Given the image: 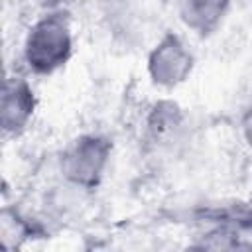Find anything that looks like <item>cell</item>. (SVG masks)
<instances>
[{
  "mask_svg": "<svg viewBox=\"0 0 252 252\" xmlns=\"http://www.w3.org/2000/svg\"><path fill=\"white\" fill-rule=\"evenodd\" d=\"M193 67L195 55L175 32H165L148 53V75L159 89L179 87L189 79Z\"/></svg>",
  "mask_w": 252,
  "mask_h": 252,
  "instance_id": "3957f363",
  "label": "cell"
},
{
  "mask_svg": "<svg viewBox=\"0 0 252 252\" xmlns=\"http://www.w3.org/2000/svg\"><path fill=\"white\" fill-rule=\"evenodd\" d=\"M37 108L35 91L30 79L22 73H8L2 85L0 124L6 136H20L33 120Z\"/></svg>",
  "mask_w": 252,
  "mask_h": 252,
  "instance_id": "277c9868",
  "label": "cell"
},
{
  "mask_svg": "<svg viewBox=\"0 0 252 252\" xmlns=\"http://www.w3.org/2000/svg\"><path fill=\"white\" fill-rule=\"evenodd\" d=\"M181 124V114L179 108L173 102H158L148 118V130L152 132V136L158 140H163L171 134H175V130Z\"/></svg>",
  "mask_w": 252,
  "mask_h": 252,
  "instance_id": "52a82bcc",
  "label": "cell"
},
{
  "mask_svg": "<svg viewBox=\"0 0 252 252\" xmlns=\"http://www.w3.org/2000/svg\"><path fill=\"white\" fill-rule=\"evenodd\" d=\"M240 130H242V138L246 140V144L252 148V106L244 112L242 120H240Z\"/></svg>",
  "mask_w": 252,
  "mask_h": 252,
  "instance_id": "ba28073f",
  "label": "cell"
},
{
  "mask_svg": "<svg viewBox=\"0 0 252 252\" xmlns=\"http://www.w3.org/2000/svg\"><path fill=\"white\" fill-rule=\"evenodd\" d=\"M33 234V226L28 217L16 209L4 207L2 211V250L18 252Z\"/></svg>",
  "mask_w": 252,
  "mask_h": 252,
  "instance_id": "8992f818",
  "label": "cell"
},
{
  "mask_svg": "<svg viewBox=\"0 0 252 252\" xmlns=\"http://www.w3.org/2000/svg\"><path fill=\"white\" fill-rule=\"evenodd\" d=\"M189 252H207V250H205V248H203L201 244H197V246H193V248H191Z\"/></svg>",
  "mask_w": 252,
  "mask_h": 252,
  "instance_id": "9c48e42d",
  "label": "cell"
},
{
  "mask_svg": "<svg viewBox=\"0 0 252 252\" xmlns=\"http://www.w3.org/2000/svg\"><path fill=\"white\" fill-rule=\"evenodd\" d=\"M230 4L209 0H187L177 4V16L181 24L199 37L213 35L224 22Z\"/></svg>",
  "mask_w": 252,
  "mask_h": 252,
  "instance_id": "5b68a950",
  "label": "cell"
},
{
  "mask_svg": "<svg viewBox=\"0 0 252 252\" xmlns=\"http://www.w3.org/2000/svg\"><path fill=\"white\" fill-rule=\"evenodd\" d=\"M75 33L65 10L55 8L39 14L28 28L22 43V61L35 77L61 71L73 57Z\"/></svg>",
  "mask_w": 252,
  "mask_h": 252,
  "instance_id": "6da1fadb",
  "label": "cell"
},
{
  "mask_svg": "<svg viewBox=\"0 0 252 252\" xmlns=\"http://www.w3.org/2000/svg\"><path fill=\"white\" fill-rule=\"evenodd\" d=\"M112 142L102 134H81L73 138L59 156L63 179L79 189H94L110 163Z\"/></svg>",
  "mask_w": 252,
  "mask_h": 252,
  "instance_id": "7a4b0ae2",
  "label": "cell"
}]
</instances>
